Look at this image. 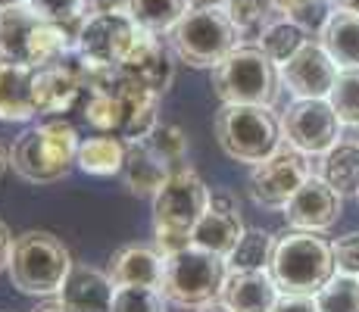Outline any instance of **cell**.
<instances>
[{"mask_svg": "<svg viewBox=\"0 0 359 312\" xmlns=\"http://www.w3.org/2000/svg\"><path fill=\"white\" fill-rule=\"evenodd\" d=\"M79 107L91 128L126 141H141L156 128L160 94L131 79L122 66H88V91Z\"/></svg>", "mask_w": 359, "mask_h": 312, "instance_id": "obj_1", "label": "cell"}, {"mask_svg": "<svg viewBox=\"0 0 359 312\" xmlns=\"http://www.w3.org/2000/svg\"><path fill=\"white\" fill-rule=\"evenodd\" d=\"M79 131L66 119L41 122L22 131L10 150V165L19 178L32 184L63 182L79 159Z\"/></svg>", "mask_w": 359, "mask_h": 312, "instance_id": "obj_2", "label": "cell"}, {"mask_svg": "<svg viewBox=\"0 0 359 312\" xmlns=\"http://www.w3.org/2000/svg\"><path fill=\"white\" fill-rule=\"evenodd\" d=\"M269 275L281 294H316L334 278V253L316 231H285L275 238Z\"/></svg>", "mask_w": 359, "mask_h": 312, "instance_id": "obj_3", "label": "cell"}, {"mask_svg": "<svg viewBox=\"0 0 359 312\" xmlns=\"http://www.w3.org/2000/svg\"><path fill=\"white\" fill-rule=\"evenodd\" d=\"M72 269L69 247L53 231H22L13 240V259H10V281L22 294L32 297H50L60 294L66 284V275Z\"/></svg>", "mask_w": 359, "mask_h": 312, "instance_id": "obj_4", "label": "cell"}, {"mask_svg": "<svg viewBox=\"0 0 359 312\" xmlns=\"http://www.w3.org/2000/svg\"><path fill=\"white\" fill-rule=\"evenodd\" d=\"M238 34L225 6H191L169 29V47L184 66L216 69L238 47Z\"/></svg>", "mask_w": 359, "mask_h": 312, "instance_id": "obj_5", "label": "cell"}, {"mask_svg": "<svg viewBox=\"0 0 359 312\" xmlns=\"http://www.w3.org/2000/svg\"><path fill=\"white\" fill-rule=\"evenodd\" d=\"M212 91L222 103L275 107L281 94V72L259 44H244L212 69Z\"/></svg>", "mask_w": 359, "mask_h": 312, "instance_id": "obj_6", "label": "cell"}, {"mask_svg": "<svg viewBox=\"0 0 359 312\" xmlns=\"http://www.w3.org/2000/svg\"><path fill=\"white\" fill-rule=\"evenodd\" d=\"M219 147L231 159L257 165L278 150L281 122L275 119L272 107H253V103H225L212 122Z\"/></svg>", "mask_w": 359, "mask_h": 312, "instance_id": "obj_7", "label": "cell"}, {"mask_svg": "<svg viewBox=\"0 0 359 312\" xmlns=\"http://www.w3.org/2000/svg\"><path fill=\"white\" fill-rule=\"evenodd\" d=\"M225 256L210 253L191 244L175 256H165L163 297L182 309H200L203 303L216 300L225 284Z\"/></svg>", "mask_w": 359, "mask_h": 312, "instance_id": "obj_8", "label": "cell"}, {"mask_svg": "<svg viewBox=\"0 0 359 312\" xmlns=\"http://www.w3.org/2000/svg\"><path fill=\"white\" fill-rule=\"evenodd\" d=\"M135 38L137 25L128 16V10L107 4L85 13V19L79 22V32H75V50H79V60L91 69L122 66Z\"/></svg>", "mask_w": 359, "mask_h": 312, "instance_id": "obj_9", "label": "cell"}, {"mask_svg": "<svg viewBox=\"0 0 359 312\" xmlns=\"http://www.w3.org/2000/svg\"><path fill=\"white\" fill-rule=\"evenodd\" d=\"M206 206H210V191L200 175L191 165H175L154 197V228L194 231Z\"/></svg>", "mask_w": 359, "mask_h": 312, "instance_id": "obj_10", "label": "cell"}, {"mask_svg": "<svg viewBox=\"0 0 359 312\" xmlns=\"http://www.w3.org/2000/svg\"><path fill=\"white\" fill-rule=\"evenodd\" d=\"M281 135L300 154L322 156L341 141V119L325 97H309V100H297L285 109Z\"/></svg>", "mask_w": 359, "mask_h": 312, "instance_id": "obj_11", "label": "cell"}, {"mask_svg": "<svg viewBox=\"0 0 359 312\" xmlns=\"http://www.w3.org/2000/svg\"><path fill=\"white\" fill-rule=\"evenodd\" d=\"M309 178V163L306 154L294 147H278L272 156L253 165L250 178H247V191L259 206L269 210H281L287 200L297 194V187Z\"/></svg>", "mask_w": 359, "mask_h": 312, "instance_id": "obj_12", "label": "cell"}, {"mask_svg": "<svg viewBox=\"0 0 359 312\" xmlns=\"http://www.w3.org/2000/svg\"><path fill=\"white\" fill-rule=\"evenodd\" d=\"M88 91V66L66 57L34 69V107L38 116H57L79 107Z\"/></svg>", "mask_w": 359, "mask_h": 312, "instance_id": "obj_13", "label": "cell"}, {"mask_svg": "<svg viewBox=\"0 0 359 312\" xmlns=\"http://www.w3.org/2000/svg\"><path fill=\"white\" fill-rule=\"evenodd\" d=\"M334 79H337V62L331 60V53L322 47V41H313V38L287 62H281V85H285L297 100L328 97Z\"/></svg>", "mask_w": 359, "mask_h": 312, "instance_id": "obj_14", "label": "cell"}, {"mask_svg": "<svg viewBox=\"0 0 359 312\" xmlns=\"http://www.w3.org/2000/svg\"><path fill=\"white\" fill-rule=\"evenodd\" d=\"M285 216L291 228L303 231H328L341 219V194L328 187L322 178L309 175L306 182L297 187V194L287 200Z\"/></svg>", "mask_w": 359, "mask_h": 312, "instance_id": "obj_15", "label": "cell"}, {"mask_svg": "<svg viewBox=\"0 0 359 312\" xmlns=\"http://www.w3.org/2000/svg\"><path fill=\"white\" fill-rule=\"evenodd\" d=\"M122 69L154 94H165L175 81V60H172L169 47L163 44L160 34L147 29H137V38L131 44L128 57L122 60Z\"/></svg>", "mask_w": 359, "mask_h": 312, "instance_id": "obj_16", "label": "cell"}, {"mask_svg": "<svg viewBox=\"0 0 359 312\" xmlns=\"http://www.w3.org/2000/svg\"><path fill=\"white\" fill-rule=\"evenodd\" d=\"M241 238H244V222H241L238 210L231 206V200L210 197V206H206V212L200 216L194 231H191L194 247L210 250V253H219L229 259Z\"/></svg>", "mask_w": 359, "mask_h": 312, "instance_id": "obj_17", "label": "cell"}, {"mask_svg": "<svg viewBox=\"0 0 359 312\" xmlns=\"http://www.w3.org/2000/svg\"><path fill=\"white\" fill-rule=\"evenodd\" d=\"M278 284L272 281V275H266L262 269H231L225 275V284L219 290V300L225 303L231 312H272L275 300H278Z\"/></svg>", "mask_w": 359, "mask_h": 312, "instance_id": "obj_18", "label": "cell"}, {"mask_svg": "<svg viewBox=\"0 0 359 312\" xmlns=\"http://www.w3.org/2000/svg\"><path fill=\"white\" fill-rule=\"evenodd\" d=\"M113 287L116 284L109 272H100L94 266H72L60 290V300L72 312H109L116 294Z\"/></svg>", "mask_w": 359, "mask_h": 312, "instance_id": "obj_19", "label": "cell"}, {"mask_svg": "<svg viewBox=\"0 0 359 312\" xmlns=\"http://www.w3.org/2000/svg\"><path fill=\"white\" fill-rule=\"evenodd\" d=\"M107 272L116 287H126V284L160 287L163 272H165V256L150 244H126L113 253Z\"/></svg>", "mask_w": 359, "mask_h": 312, "instance_id": "obj_20", "label": "cell"}, {"mask_svg": "<svg viewBox=\"0 0 359 312\" xmlns=\"http://www.w3.org/2000/svg\"><path fill=\"white\" fill-rule=\"evenodd\" d=\"M34 116V66L0 60V122H29Z\"/></svg>", "mask_w": 359, "mask_h": 312, "instance_id": "obj_21", "label": "cell"}, {"mask_svg": "<svg viewBox=\"0 0 359 312\" xmlns=\"http://www.w3.org/2000/svg\"><path fill=\"white\" fill-rule=\"evenodd\" d=\"M169 175H172V165L150 147L147 137L128 141L126 163H122V178H126V187L135 197H156V191L165 184Z\"/></svg>", "mask_w": 359, "mask_h": 312, "instance_id": "obj_22", "label": "cell"}, {"mask_svg": "<svg viewBox=\"0 0 359 312\" xmlns=\"http://www.w3.org/2000/svg\"><path fill=\"white\" fill-rule=\"evenodd\" d=\"M319 41L337 66L359 69V13L334 6L322 25Z\"/></svg>", "mask_w": 359, "mask_h": 312, "instance_id": "obj_23", "label": "cell"}, {"mask_svg": "<svg viewBox=\"0 0 359 312\" xmlns=\"http://www.w3.org/2000/svg\"><path fill=\"white\" fill-rule=\"evenodd\" d=\"M41 16L32 6L0 13V60L6 62H29L32 66V41Z\"/></svg>", "mask_w": 359, "mask_h": 312, "instance_id": "obj_24", "label": "cell"}, {"mask_svg": "<svg viewBox=\"0 0 359 312\" xmlns=\"http://www.w3.org/2000/svg\"><path fill=\"white\" fill-rule=\"evenodd\" d=\"M126 150L128 141L119 135H100L97 137H88V141L79 144V169L85 175H97V178H109V175H119L122 163H126Z\"/></svg>", "mask_w": 359, "mask_h": 312, "instance_id": "obj_25", "label": "cell"}, {"mask_svg": "<svg viewBox=\"0 0 359 312\" xmlns=\"http://www.w3.org/2000/svg\"><path fill=\"white\" fill-rule=\"evenodd\" d=\"M319 178L328 187H334L341 197L359 194V144L356 141H337L328 154H322Z\"/></svg>", "mask_w": 359, "mask_h": 312, "instance_id": "obj_26", "label": "cell"}, {"mask_svg": "<svg viewBox=\"0 0 359 312\" xmlns=\"http://www.w3.org/2000/svg\"><path fill=\"white\" fill-rule=\"evenodd\" d=\"M257 38H259V47L269 53V60H272L275 66H281V62H287L303 44H306L309 34L297 22H291L287 16H278V19H269V22L259 29Z\"/></svg>", "mask_w": 359, "mask_h": 312, "instance_id": "obj_27", "label": "cell"}, {"mask_svg": "<svg viewBox=\"0 0 359 312\" xmlns=\"http://www.w3.org/2000/svg\"><path fill=\"white\" fill-rule=\"evenodd\" d=\"M126 10L137 29L163 34L191 10V0H126Z\"/></svg>", "mask_w": 359, "mask_h": 312, "instance_id": "obj_28", "label": "cell"}, {"mask_svg": "<svg viewBox=\"0 0 359 312\" xmlns=\"http://www.w3.org/2000/svg\"><path fill=\"white\" fill-rule=\"evenodd\" d=\"M328 103L334 107L341 125L359 128V69H344L337 72L334 85L328 91Z\"/></svg>", "mask_w": 359, "mask_h": 312, "instance_id": "obj_29", "label": "cell"}, {"mask_svg": "<svg viewBox=\"0 0 359 312\" xmlns=\"http://www.w3.org/2000/svg\"><path fill=\"white\" fill-rule=\"evenodd\" d=\"M313 297L319 303V312H359V281L353 275L331 278Z\"/></svg>", "mask_w": 359, "mask_h": 312, "instance_id": "obj_30", "label": "cell"}, {"mask_svg": "<svg viewBox=\"0 0 359 312\" xmlns=\"http://www.w3.org/2000/svg\"><path fill=\"white\" fill-rule=\"evenodd\" d=\"M109 312H165V297L160 287L126 284V287H116Z\"/></svg>", "mask_w": 359, "mask_h": 312, "instance_id": "obj_31", "label": "cell"}, {"mask_svg": "<svg viewBox=\"0 0 359 312\" xmlns=\"http://www.w3.org/2000/svg\"><path fill=\"white\" fill-rule=\"evenodd\" d=\"M272 244L275 240L269 238V234L244 231V238L238 240V247H234L231 256H229L231 269H247V272H253V269H266L269 259H272Z\"/></svg>", "mask_w": 359, "mask_h": 312, "instance_id": "obj_32", "label": "cell"}, {"mask_svg": "<svg viewBox=\"0 0 359 312\" xmlns=\"http://www.w3.org/2000/svg\"><path fill=\"white\" fill-rule=\"evenodd\" d=\"M225 13L241 34H259L262 25L272 19V0H225Z\"/></svg>", "mask_w": 359, "mask_h": 312, "instance_id": "obj_33", "label": "cell"}, {"mask_svg": "<svg viewBox=\"0 0 359 312\" xmlns=\"http://www.w3.org/2000/svg\"><path fill=\"white\" fill-rule=\"evenodd\" d=\"M272 6L281 13V16H287L291 22H297L303 32H322V25H325L328 19V6L325 0H272Z\"/></svg>", "mask_w": 359, "mask_h": 312, "instance_id": "obj_34", "label": "cell"}, {"mask_svg": "<svg viewBox=\"0 0 359 312\" xmlns=\"http://www.w3.org/2000/svg\"><path fill=\"white\" fill-rule=\"evenodd\" d=\"M147 141H150V147L172 165V169H175V165H184V156H188V137H184V131L178 128V125H160L156 122V128L147 135Z\"/></svg>", "mask_w": 359, "mask_h": 312, "instance_id": "obj_35", "label": "cell"}, {"mask_svg": "<svg viewBox=\"0 0 359 312\" xmlns=\"http://www.w3.org/2000/svg\"><path fill=\"white\" fill-rule=\"evenodd\" d=\"M29 6L47 22H60L79 32V22L85 19L88 0H29Z\"/></svg>", "mask_w": 359, "mask_h": 312, "instance_id": "obj_36", "label": "cell"}, {"mask_svg": "<svg viewBox=\"0 0 359 312\" xmlns=\"http://www.w3.org/2000/svg\"><path fill=\"white\" fill-rule=\"evenodd\" d=\"M331 253H334V269L341 275H359V231H350L344 238H337L331 244Z\"/></svg>", "mask_w": 359, "mask_h": 312, "instance_id": "obj_37", "label": "cell"}, {"mask_svg": "<svg viewBox=\"0 0 359 312\" xmlns=\"http://www.w3.org/2000/svg\"><path fill=\"white\" fill-rule=\"evenodd\" d=\"M272 312H319V303L313 294H281Z\"/></svg>", "mask_w": 359, "mask_h": 312, "instance_id": "obj_38", "label": "cell"}, {"mask_svg": "<svg viewBox=\"0 0 359 312\" xmlns=\"http://www.w3.org/2000/svg\"><path fill=\"white\" fill-rule=\"evenodd\" d=\"M10 259H13V234L6 228V222H0V272L10 269Z\"/></svg>", "mask_w": 359, "mask_h": 312, "instance_id": "obj_39", "label": "cell"}, {"mask_svg": "<svg viewBox=\"0 0 359 312\" xmlns=\"http://www.w3.org/2000/svg\"><path fill=\"white\" fill-rule=\"evenodd\" d=\"M32 312H72V309H69L63 300H47V303H41V306L32 309Z\"/></svg>", "mask_w": 359, "mask_h": 312, "instance_id": "obj_40", "label": "cell"}, {"mask_svg": "<svg viewBox=\"0 0 359 312\" xmlns=\"http://www.w3.org/2000/svg\"><path fill=\"white\" fill-rule=\"evenodd\" d=\"M200 312H231V309L225 306L222 300H210V303H203V306H200Z\"/></svg>", "mask_w": 359, "mask_h": 312, "instance_id": "obj_41", "label": "cell"}, {"mask_svg": "<svg viewBox=\"0 0 359 312\" xmlns=\"http://www.w3.org/2000/svg\"><path fill=\"white\" fill-rule=\"evenodd\" d=\"M19 6H29V0H0V13H6V10H19Z\"/></svg>", "mask_w": 359, "mask_h": 312, "instance_id": "obj_42", "label": "cell"}, {"mask_svg": "<svg viewBox=\"0 0 359 312\" xmlns=\"http://www.w3.org/2000/svg\"><path fill=\"white\" fill-rule=\"evenodd\" d=\"M6 169H10V150H6L4 144H0V175H4Z\"/></svg>", "mask_w": 359, "mask_h": 312, "instance_id": "obj_43", "label": "cell"}, {"mask_svg": "<svg viewBox=\"0 0 359 312\" xmlns=\"http://www.w3.org/2000/svg\"><path fill=\"white\" fill-rule=\"evenodd\" d=\"M341 10H353V13H359V0H334Z\"/></svg>", "mask_w": 359, "mask_h": 312, "instance_id": "obj_44", "label": "cell"}, {"mask_svg": "<svg viewBox=\"0 0 359 312\" xmlns=\"http://www.w3.org/2000/svg\"><path fill=\"white\" fill-rule=\"evenodd\" d=\"M225 0H191V6H222Z\"/></svg>", "mask_w": 359, "mask_h": 312, "instance_id": "obj_45", "label": "cell"}, {"mask_svg": "<svg viewBox=\"0 0 359 312\" xmlns=\"http://www.w3.org/2000/svg\"><path fill=\"white\" fill-rule=\"evenodd\" d=\"M356 197H359V194H356Z\"/></svg>", "mask_w": 359, "mask_h": 312, "instance_id": "obj_46", "label": "cell"}]
</instances>
